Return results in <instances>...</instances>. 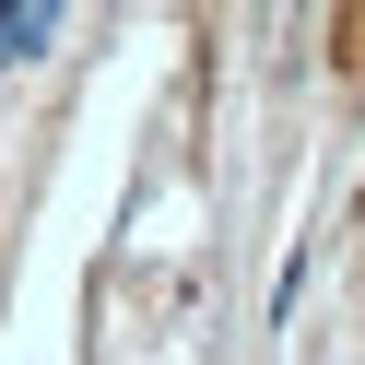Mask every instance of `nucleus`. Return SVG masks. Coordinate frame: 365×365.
<instances>
[{"label": "nucleus", "instance_id": "f257e3e1", "mask_svg": "<svg viewBox=\"0 0 365 365\" xmlns=\"http://www.w3.org/2000/svg\"><path fill=\"white\" fill-rule=\"evenodd\" d=\"M48 36H59V0H0V71L48 59Z\"/></svg>", "mask_w": 365, "mask_h": 365}]
</instances>
